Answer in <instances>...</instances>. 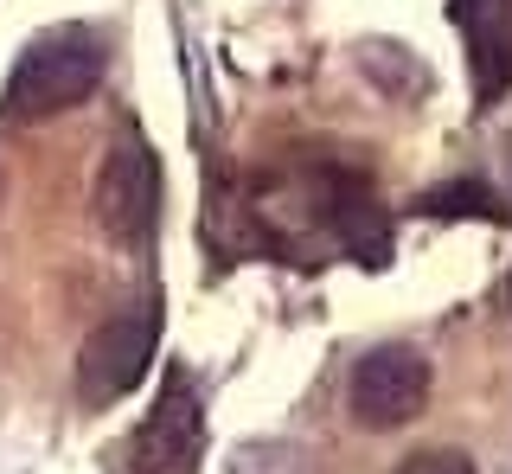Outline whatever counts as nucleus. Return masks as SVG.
I'll use <instances>...</instances> for the list:
<instances>
[{
	"label": "nucleus",
	"mask_w": 512,
	"mask_h": 474,
	"mask_svg": "<svg viewBox=\"0 0 512 474\" xmlns=\"http://www.w3.org/2000/svg\"><path fill=\"white\" fill-rule=\"evenodd\" d=\"M96 77H103V39L90 26H58V33L32 39L20 52V65L7 77V97H0V116L7 122L58 116V109L90 97Z\"/></svg>",
	"instance_id": "nucleus-1"
},
{
	"label": "nucleus",
	"mask_w": 512,
	"mask_h": 474,
	"mask_svg": "<svg viewBox=\"0 0 512 474\" xmlns=\"http://www.w3.org/2000/svg\"><path fill=\"white\" fill-rule=\"evenodd\" d=\"M90 212H96V231H103L116 250H141L154 237L160 161H154V148H148L141 129H116L103 167H96V186H90Z\"/></svg>",
	"instance_id": "nucleus-2"
},
{
	"label": "nucleus",
	"mask_w": 512,
	"mask_h": 474,
	"mask_svg": "<svg viewBox=\"0 0 512 474\" xmlns=\"http://www.w3.org/2000/svg\"><path fill=\"white\" fill-rule=\"evenodd\" d=\"M429 404V359L416 346H372L346 378V410L365 430H404Z\"/></svg>",
	"instance_id": "nucleus-3"
},
{
	"label": "nucleus",
	"mask_w": 512,
	"mask_h": 474,
	"mask_svg": "<svg viewBox=\"0 0 512 474\" xmlns=\"http://www.w3.org/2000/svg\"><path fill=\"white\" fill-rule=\"evenodd\" d=\"M148 353H154V314H116V321H103L84 340V353H77V391H84V404L128 398L141 385V372H148Z\"/></svg>",
	"instance_id": "nucleus-4"
},
{
	"label": "nucleus",
	"mask_w": 512,
	"mask_h": 474,
	"mask_svg": "<svg viewBox=\"0 0 512 474\" xmlns=\"http://www.w3.org/2000/svg\"><path fill=\"white\" fill-rule=\"evenodd\" d=\"M199 391L186 385V372H167V391L141 423V468L148 474H186L199 462Z\"/></svg>",
	"instance_id": "nucleus-5"
},
{
	"label": "nucleus",
	"mask_w": 512,
	"mask_h": 474,
	"mask_svg": "<svg viewBox=\"0 0 512 474\" xmlns=\"http://www.w3.org/2000/svg\"><path fill=\"white\" fill-rule=\"evenodd\" d=\"M455 20L468 26L480 90L500 97V84L512 77V0H455Z\"/></svg>",
	"instance_id": "nucleus-6"
},
{
	"label": "nucleus",
	"mask_w": 512,
	"mask_h": 474,
	"mask_svg": "<svg viewBox=\"0 0 512 474\" xmlns=\"http://www.w3.org/2000/svg\"><path fill=\"white\" fill-rule=\"evenodd\" d=\"M423 212H493V199L480 193V180H455L448 193H429Z\"/></svg>",
	"instance_id": "nucleus-7"
},
{
	"label": "nucleus",
	"mask_w": 512,
	"mask_h": 474,
	"mask_svg": "<svg viewBox=\"0 0 512 474\" xmlns=\"http://www.w3.org/2000/svg\"><path fill=\"white\" fill-rule=\"evenodd\" d=\"M391 474H474V462L461 449H423V455H410V462L391 468Z\"/></svg>",
	"instance_id": "nucleus-8"
}]
</instances>
